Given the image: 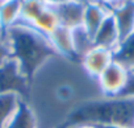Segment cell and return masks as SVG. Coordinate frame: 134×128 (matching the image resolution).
<instances>
[{"label":"cell","instance_id":"obj_1","mask_svg":"<svg viewBox=\"0 0 134 128\" xmlns=\"http://www.w3.org/2000/svg\"><path fill=\"white\" fill-rule=\"evenodd\" d=\"M11 49V58L17 63L20 71L29 79L55 54L47 38L28 25L19 24L3 33Z\"/></svg>","mask_w":134,"mask_h":128},{"label":"cell","instance_id":"obj_2","mask_svg":"<svg viewBox=\"0 0 134 128\" xmlns=\"http://www.w3.org/2000/svg\"><path fill=\"white\" fill-rule=\"evenodd\" d=\"M67 125L116 124L134 128V98H95L79 104L67 119Z\"/></svg>","mask_w":134,"mask_h":128},{"label":"cell","instance_id":"obj_3","mask_svg":"<svg viewBox=\"0 0 134 128\" xmlns=\"http://www.w3.org/2000/svg\"><path fill=\"white\" fill-rule=\"evenodd\" d=\"M130 71L125 66H122L117 61H113L96 79L101 95L105 98L120 96L126 87Z\"/></svg>","mask_w":134,"mask_h":128},{"label":"cell","instance_id":"obj_4","mask_svg":"<svg viewBox=\"0 0 134 128\" xmlns=\"http://www.w3.org/2000/svg\"><path fill=\"white\" fill-rule=\"evenodd\" d=\"M113 61H114V54L112 50L93 45L88 52H86L80 57L79 63L83 71L90 78L97 79Z\"/></svg>","mask_w":134,"mask_h":128},{"label":"cell","instance_id":"obj_5","mask_svg":"<svg viewBox=\"0 0 134 128\" xmlns=\"http://www.w3.org/2000/svg\"><path fill=\"white\" fill-rule=\"evenodd\" d=\"M46 38H47V42H49V45L53 49L55 55L66 58V59L79 61L76 54H75V49H74L72 29H69L66 27L59 25Z\"/></svg>","mask_w":134,"mask_h":128},{"label":"cell","instance_id":"obj_6","mask_svg":"<svg viewBox=\"0 0 134 128\" xmlns=\"http://www.w3.org/2000/svg\"><path fill=\"white\" fill-rule=\"evenodd\" d=\"M120 42H121V37H120L118 28L116 25V21H114L112 13H109L108 17L104 20V23L97 29V32L95 33L93 45L114 52L117 49V46L120 45Z\"/></svg>","mask_w":134,"mask_h":128},{"label":"cell","instance_id":"obj_7","mask_svg":"<svg viewBox=\"0 0 134 128\" xmlns=\"http://www.w3.org/2000/svg\"><path fill=\"white\" fill-rule=\"evenodd\" d=\"M110 13L118 28L121 41L134 33V0H125Z\"/></svg>","mask_w":134,"mask_h":128},{"label":"cell","instance_id":"obj_8","mask_svg":"<svg viewBox=\"0 0 134 128\" xmlns=\"http://www.w3.org/2000/svg\"><path fill=\"white\" fill-rule=\"evenodd\" d=\"M58 13V19L62 27L69 29H76L83 25V16H84V4L79 0H74L71 3H67L55 8Z\"/></svg>","mask_w":134,"mask_h":128},{"label":"cell","instance_id":"obj_9","mask_svg":"<svg viewBox=\"0 0 134 128\" xmlns=\"http://www.w3.org/2000/svg\"><path fill=\"white\" fill-rule=\"evenodd\" d=\"M109 13L110 11L97 2H92L84 6V16H83L82 27L92 37V40L95 33L97 32V29L100 28V25L104 23V20L108 17Z\"/></svg>","mask_w":134,"mask_h":128},{"label":"cell","instance_id":"obj_10","mask_svg":"<svg viewBox=\"0 0 134 128\" xmlns=\"http://www.w3.org/2000/svg\"><path fill=\"white\" fill-rule=\"evenodd\" d=\"M21 0H4L0 2V29L2 34L20 24Z\"/></svg>","mask_w":134,"mask_h":128},{"label":"cell","instance_id":"obj_11","mask_svg":"<svg viewBox=\"0 0 134 128\" xmlns=\"http://www.w3.org/2000/svg\"><path fill=\"white\" fill-rule=\"evenodd\" d=\"M60 25L59 19H58V13L55 11L54 7H46L36 19L34 21L29 25L33 30H36L37 33H40L41 36L47 37L49 34H51Z\"/></svg>","mask_w":134,"mask_h":128},{"label":"cell","instance_id":"obj_12","mask_svg":"<svg viewBox=\"0 0 134 128\" xmlns=\"http://www.w3.org/2000/svg\"><path fill=\"white\" fill-rule=\"evenodd\" d=\"M23 99L16 93H0V128L8 127Z\"/></svg>","mask_w":134,"mask_h":128},{"label":"cell","instance_id":"obj_13","mask_svg":"<svg viewBox=\"0 0 134 128\" xmlns=\"http://www.w3.org/2000/svg\"><path fill=\"white\" fill-rule=\"evenodd\" d=\"M7 128H38L34 111L25 99L20 103Z\"/></svg>","mask_w":134,"mask_h":128},{"label":"cell","instance_id":"obj_14","mask_svg":"<svg viewBox=\"0 0 134 128\" xmlns=\"http://www.w3.org/2000/svg\"><path fill=\"white\" fill-rule=\"evenodd\" d=\"M113 54L114 61L125 66L129 71H134V33L124 38Z\"/></svg>","mask_w":134,"mask_h":128},{"label":"cell","instance_id":"obj_15","mask_svg":"<svg viewBox=\"0 0 134 128\" xmlns=\"http://www.w3.org/2000/svg\"><path fill=\"white\" fill-rule=\"evenodd\" d=\"M46 7L47 4L45 3V0H21L20 24L29 27Z\"/></svg>","mask_w":134,"mask_h":128},{"label":"cell","instance_id":"obj_16","mask_svg":"<svg viewBox=\"0 0 134 128\" xmlns=\"http://www.w3.org/2000/svg\"><path fill=\"white\" fill-rule=\"evenodd\" d=\"M72 38H74L75 54H76L78 59H80V57L93 46V40H92V37L84 30L83 27H79V28H76V29H72Z\"/></svg>","mask_w":134,"mask_h":128},{"label":"cell","instance_id":"obj_17","mask_svg":"<svg viewBox=\"0 0 134 128\" xmlns=\"http://www.w3.org/2000/svg\"><path fill=\"white\" fill-rule=\"evenodd\" d=\"M9 61H11V49L7 40L2 34L0 36V68L7 65Z\"/></svg>","mask_w":134,"mask_h":128},{"label":"cell","instance_id":"obj_18","mask_svg":"<svg viewBox=\"0 0 134 128\" xmlns=\"http://www.w3.org/2000/svg\"><path fill=\"white\" fill-rule=\"evenodd\" d=\"M120 96H126V98H134V71H130L127 83L125 90L122 91V94Z\"/></svg>","mask_w":134,"mask_h":128},{"label":"cell","instance_id":"obj_19","mask_svg":"<svg viewBox=\"0 0 134 128\" xmlns=\"http://www.w3.org/2000/svg\"><path fill=\"white\" fill-rule=\"evenodd\" d=\"M97 3H100L101 6H104L105 8H108L109 11L114 9L117 6H120L122 2H125V0H96Z\"/></svg>","mask_w":134,"mask_h":128},{"label":"cell","instance_id":"obj_20","mask_svg":"<svg viewBox=\"0 0 134 128\" xmlns=\"http://www.w3.org/2000/svg\"><path fill=\"white\" fill-rule=\"evenodd\" d=\"M74 0H45V3L49 6V7H59V6H63V4H67V3H71Z\"/></svg>","mask_w":134,"mask_h":128},{"label":"cell","instance_id":"obj_21","mask_svg":"<svg viewBox=\"0 0 134 128\" xmlns=\"http://www.w3.org/2000/svg\"><path fill=\"white\" fill-rule=\"evenodd\" d=\"M96 128H129V127H122V125H116V124H103V125H95Z\"/></svg>","mask_w":134,"mask_h":128},{"label":"cell","instance_id":"obj_22","mask_svg":"<svg viewBox=\"0 0 134 128\" xmlns=\"http://www.w3.org/2000/svg\"><path fill=\"white\" fill-rule=\"evenodd\" d=\"M72 128H96L95 125H91V124H80V125H75Z\"/></svg>","mask_w":134,"mask_h":128},{"label":"cell","instance_id":"obj_23","mask_svg":"<svg viewBox=\"0 0 134 128\" xmlns=\"http://www.w3.org/2000/svg\"><path fill=\"white\" fill-rule=\"evenodd\" d=\"M58 128H72V127H70V125L64 124V125H60V127H58Z\"/></svg>","mask_w":134,"mask_h":128},{"label":"cell","instance_id":"obj_24","mask_svg":"<svg viewBox=\"0 0 134 128\" xmlns=\"http://www.w3.org/2000/svg\"><path fill=\"white\" fill-rule=\"evenodd\" d=\"M0 36H2V29H0Z\"/></svg>","mask_w":134,"mask_h":128},{"label":"cell","instance_id":"obj_25","mask_svg":"<svg viewBox=\"0 0 134 128\" xmlns=\"http://www.w3.org/2000/svg\"><path fill=\"white\" fill-rule=\"evenodd\" d=\"M0 2H4V0H0Z\"/></svg>","mask_w":134,"mask_h":128}]
</instances>
